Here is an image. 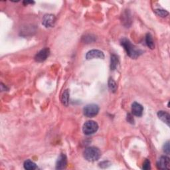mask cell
I'll return each mask as SVG.
<instances>
[{"label":"cell","mask_w":170,"mask_h":170,"mask_svg":"<svg viewBox=\"0 0 170 170\" xmlns=\"http://www.w3.org/2000/svg\"><path fill=\"white\" fill-rule=\"evenodd\" d=\"M120 44L126 51L127 55L132 59H136L143 53L142 50L138 49L135 45H132L130 41L126 38L122 39Z\"/></svg>","instance_id":"1"},{"label":"cell","mask_w":170,"mask_h":170,"mask_svg":"<svg viewBox=\"0 0 170 170\" xmlns=\"http://www.w3.org/2000/svg\"><path fill=\"white\" fill-rule=\"evenodd\" d=\"M83 156L87 161L95 162L100 159L101 156V152L98 148L89 147L85 150Z\"/></svg>","instance_id":"2"},{"label":"cell","mask_w":170,"mask_h":170,"mask_svg":"<svg viewBox=\"0 0 170 170\" xmlns=\"http://www.w3.org/2000/svg\"><path fill=\"white\" fill-rule=\"evenodd\" d=\"M98 130H99V125L96 122L92 120L85 122L83 128H82V131H83L85 134L87 136L93 134L97 132Z\"/></svg>","instance_id":"3"},{"label":"cell","mask_w":170,"mask_h":170,"mask_svg":"<svg viewBox=\"0 0 170 170\" xmlns=\"http://www.w3.org/2000/svg\"><path fill=\"white\" fill-rule=\"evenodd\" d=\"M99 107L97 104H91L86 105L83 109V112L85 116L88 118H92L99 114Z\"/></svg>","instance_id":"4"},{"label":"cell","mask_w":170,"mask_h":170,"mask_svg":"<svg viewBox=\"0 0 170 170\" xmlns=\"http://www.w3.org/2000/svg\"><path fill=\"white\" fill-rule=\"evenodd\" d=\"M56 22V17L54 15L46 14L43 18L42 23L45 27H53Z\"/></svg>","instance_id":"5"},{"label":"cell","mask_w":170,"mask_h":170,"mask_svg":"<svg viewBox=\"0 0 170 170\" xmlns=\"http://www.w3.org/2000/svg\"><path fill=\"white\" fill-rule=\"evenodd\" d=\"M50 54V50L49 48H45L42 50H41L39 52L36 54L35 56V60L39 62V63H42L47 59Z\"/></svg>","instance_id":"6"},{"label":"cell","mask_w":170,"mask_h":170,"mask_svg":"<svg viewBox=\"0 0 170 170\" xmlns=\"http://www.w3.org/2000/svg\"><path fill=\"white\" fill-rule=\"evenodd\" d=\"M169 158L166 156H163L158 159L157 162V167L159 169H169Z\"/></svg>","instance_id":"7"},{"label":"cell","mask_w":170,"mask_h":170,"mask_svg":"<svg viewBox=\"0 0 170 170\" xmlns=\"http://www.w3.org/2000/svg\"><path fill=\"white\" fill-rule=\"evenodd\" d=\"M104 59V55L102 51L97 49L91 50L89 51L88 53L86 55V59L87 60H90L92 59Z\"/></svg>","instance_id":"8"},{"label":"cell","mask_w":170,"mask_h":170,"mask_svg":"<svg viewBox=\"0 0 170 170\" xmlns=\"http://www.w3.org/2000/svg\"><path fill=\"white\" fill-rule=\"evenodd\" d=\"M67 166V158L65 153H61L56 163V169H64Z\"/></svg>","instance_id":"9"},{"label":"cell","mask_w":170,"mask_h":170,"mask_svg":"<svg viewBox=\"0 0 170 170\" xmlns=\"http://www.w3.org/2000/svg\"><path fill=\"white\" fill-rule=\"evenodd\" d=\"M143 106L138 102H134L132 105V112L133 115L136 116H142L143 114Z\"/></svg>","instance_id":"10"},{"label":"cell","mask_w":170,"mask_h":170,"mask_svg":"<svg viewBox=\"0 0 170 170\" xmlns=\"http://www.w3.org/2000/svg\"><path fill=\"white\" fill-rule=\"evenodd\" d=\"M158 116L162 121L166 123L168 126H169V114L168 112L163 110L159 111L158 112Z\"/></svg>","instance_id":"11"},{"label":"cell","mask_w":170,"mask_h":170,"mask_svg":"<svg viewBox=\"0 0 170 170\" xmlns=\"http://www.w3.org/2000/svg\"><path fill=\"white\" fill-rule=\"evenodd\" d=\"M69 101V91L68 89L65 90L61 96V102L64 106H68Z\"/></svg>","instance_id":"12"},{"label":"cell","mask_w":170,"mask_h":170,"mask_svg":"<svg viewBox=\"0 0 170 170\" xmlns=\"http://www.w3.org/2000/svg\"><path fill=\"white\" fill-rule=\"evenodd\" d=\"M23 166L25 169H27V170H34V169H37V165H36L32 160H30V159H27V160H26L24 162Z\"/></svg>","instance_id":"13"},{"label":"cell","mask_w":170,"mask_h":170,"mask_svg":"<svg viewBox=\"0 0 170 170\" xmlns=\"http://www.w3.org/2000/svg\"><path fill=\"white\" fill-rule=\"evenodd\" d=\"M119 63V59L116 55H112L111 56L110 60V69L112 70H114L118 66V65Z\"/></svg>","instance_id":"14"},{"label":"cell","mask_w":170,"mask_h":170,"mask_svg":"<svg viewBox=\"0 0 170 170\" xmlns=\"http://www.w3.org/2000/svg\"><path fill=\"white\" fill-rule=\"evenodd\" d=\"M146 43L148 47L151 49H153L154 47H155V45H154L153 37L150 33H148L146 36Z\"/></svg>","instance_id":"15"},{"label":"cell","mask_w":170,"mask_h":170,"mask_svg":"<svg viewBox=\"0 0 170 170\" xmlns=\"http://www.w3.org/2000/svg\"><path fill=\"white\" fill-rule=\"evenodd\" d=\"M109 87L110 90L112 92H116V90H117V85L116 83L115 82V81L113 80L112 79H110L109 80Z\"/></svg>","instance_id":"16"},{"label":"cell","mask_w":170,"mask_h":170,"mask_svg":"<svg viewBox=\"0 0 170 170\" xmlns=\"http://www.w3.org/2000/svg\"><path fill=\"white\" fill-rule=\"evenodd\" d=\"M155 12L158 16H160L162 17H166L169 15L168 12H167L166 10H163V9H158L155 10Z\"/></svg>","instance_id":"17"},{"label":"cell","mask_w":170,"mask_h":170,"mask_svg":"<svg viewBox=\"0 0 170 170\" xmlns=\"http://www.w3.org/2000/svg\"><path fill=\"white\" fill-rule=\"evenodd\" d=\"M143 169H145V170H148V169H151V166H150V162L149 159H146L145 162H143Z\"/></svg>","instance_id":"18"},{"label":"cell","mask_w":170,"mask_h":170,"mask_svg":"<svg viewBox=\"0 0 170 170\" xmlns=\"http://www.w3.org/2000/svg\"><path fill=\"white\" fill-rule=\"evenodd\" d=\"M163 149V152L166 154H168V155H169V152H170V147H169V141H168L166 143L164 144Z\"/></svg>","instance_id":"19"},{"label":"cell","mask_w":170,"mask_h":170,"mask_svg":"<svg viewBox=\"0 0 170 170\" xmlns=\"http://www.w3.org/2000/svg\"><path fill=\"white\" fill-rule=\"evenodd\" d=\"M126 120L128 122H130V124H134V118L130 114H128L127 117H126Z\"/></svg>","instance_id":"20"},{"label":"cell","mask_w":170,"mask_h":170,"mask_svg":"<svg viewBox=\"0 0 170 170\" xmlns=\"http://www.w3.org/2000/svg\"><path fill=\"white\" fill-rule=\"evenodd\" d=\"M35 3L34 2H28V1H27V2H23V3H24V4H27V5L29 4V3H32H32Z\"/></svg>","instance_id":"21"}]
</instances>
